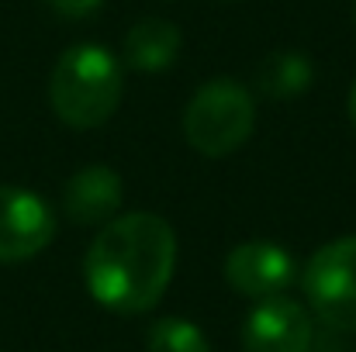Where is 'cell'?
Here are the masks:
<instances>
[{
  "mask_svg": "<svg viewBox=\"0 0 356 352\" xmlns=\"http://www.w3.org/2000/svg\"><path fill=\"white\" fill-rule=\"evenodd\" d=\"M177 269V235L149 211L118 215L94 235L83 255L90 297L115 315H145L159 304Z\"/></svg>",
  "mask_w": 356,
  "mask_h": 352,
  "instance_id": "cell-1",
  "label": "cell"
},
{
  "mask_svg": "<svg viewBox=\"0 0 356 352\" xmlns=\"http://www.w3.org/2000/svg\"><path fill=\"white\" fill-rule=\"evenodd\" d=\"M124 94L121 62L104 45H73L66 49L49 76V104L70 128H101L118 111Z\"/></svg>",
  "mask_w": 356,
  "mask_h": 352,
  "instance_id": "cell-2",
  "label": "cell"
},
{
  "mask_svg": "<svg viewBox=\"0 0 356 352\" xmlns=\"http://www.w3.org/2000/svg\"><path fill=\"white\" fill-rule=\"evenodd\" d=\"M252 124H256L252 94L229 76L208 80L184 111L187 142L201 156H211V159L229 156L238 145H245V138L252 135Z\"/></svg>",
  "mask_w": 356,
  "mask_h": 352,
  "instance_id": "cell-3",
  "label": "cell"
},
{
  "mask_svg": "<svg viewBox=\"0 0 356 352\" xmlns=\"http://www.w3.org/2000/svg\"><path fill=\"white\" fill-rule=\"evenodd\" d=\"M312 315L332 332H356V235L322 245L301 269Z\"/></svg>",
  "mask_w": 356,
  "mask_h": 352,
  "instance_id": "cell-4",
  "label": "cell"
},
{
  "mask_svg": "<svg viewBox=\"0 0 356 352\" xmlns=\"http://www.w3.org/2000/svg\"><path fill=\"white\" fill-rule=\"evenodd\" d=\"M56 235L52 208L24 190L0 183V262H24L38 255Z\"/></svg>",
  "mask_w": 356,
  "mask_h": 352,
  "instance_id": "cell-5",
  "label": "cell"
},
{
  "mask_svg": "<svg viewBox=\"0 0 356 352\" xmlns=\"http://www.w3.org/2000/svg\"><path fill=\"white\" fill-rule=\"evenodd\" d=\"M315 325L305 304L291 297L259 301L242 325V352H312Z\"/></svg>",
  "mask_w": 356,
  "mask_h": 352,
  "instance_id": "cell-6",
  "label": "cell"
},
{
  "mask_svg": "<svg viewBox=\"0 0 356 352\" xmlns=\"http://www.w3.org/2000/svg\"><path fill=\"white\" fill-rule=\"evenodd\" d=\"M294 276H298L294 255L284 245L266 242V238L242 242L225 259V280H229V287L236 294H242V297H252V301L280 297L294 283Z\"/></svg>",
  "mask_w": 356,
  "mask_h": 352,
  "instance_id": "cell-7",
  "label": "cell"
},
{
  "mask_svg": "<svg viewBox=\"0 0 356 352\" xmlns=\"http://www.w3.org/2000/svg\"><path fill=\"white\" fill-rule=\"evenodd\" d=\"M124 201V187L121 176L104 166V162H90L80 173H73L66 180L63 190V211L73 225L94 228V225H108L111 218H118V208Z\"/></svg>",
  "mask_w": 356,
  "mask_h": 352,
  "instance_id": "cell-8",
  "label": "cell"
},
{
  "mask_svg": "<svg viewBox=\"0 0 356 352\" xmlns=\"http://www.w3.org/2000/svg\"><path fill=\"white\" fill-rule=\"evenodd\" d=\"M180 45H184V35H180V28L173 21H166V17H142L124 35L121 56L138 73H159V69H170L177 62Z\"/></svg>",
  "mask_w": 356,
  "mask_h": 352,
  "instance_id": "cell-9",
  "label": "cell"
},
{
  "mask_svg": "<svg viewBox=\"0 0 356 352\" xmlns=\"http://www.w3.org/2000/svg\"><path fill=\"white\" fill-rule=\"evenodd\" d=\"M315 80V69L308 62L305 52H294V49H280V52H270L259 69H256V83L266 97H277V101H291V97H301Z\"/></svg>",
  "mask_w": 356,
  "mask_h": 352,
  "instance_id": "cell-10",
  "label": "cell"
},
{
  "mask_svg": "<svg viewBox=\"0 0 356 352\" xmlns=\"http://www.w3.org/2000/svg\"><path fill=\"white\" fill-rule=\"evenodd\" d=\"M145 352H211V342L187 318H159L149 328Z\"/></svg>",
  "mask_w": 356,
  "mask_h": 352,
  "instance_id": "cell-11",
  "label": "cell"
},
{
  "mask_svg": "<svg viewBox=\"0 0 356 352\" xmlns=\"http://www.w3.org/2000/svg\"><path fill=\"white\" fill-rule=\"evenodd\" d=\"M56 14H63V17H90L104 0H45Z\"/></svg>",
  "mask_w": 356,
  "mask_h": 352,
  "instance_id": "cell-12",
  "label": "cell"
},
{
  "mask_svg": "<svg viewBox=\"0 0 356 352\" xmlns=\"http://www.w3.org/2000/svg\"><path fill=\"white\" fill-rule=\"evenodd\" d=\"M346 111H350V124L356 128V83H353V90H350V101H346Z\"/></svg>",
  "mask_w": 356,
  "mask_h": 352,
  "instance_id": "cell-13",
  "label": "cell"
},
{
  "mask_svg": "<svg viewBox=\"0 0 356 352\" xmlns=\"http://www.w3.org/2000/svg\"><path fill=\"white\" fill-rule=\"evenodd\" d=\"M353 24H356V0H353Z\"/></svg>",
  "mask_w": 356,
  "mask_h": 352,
  "instance_id": "cell-14",
  "label": "cell"
}]
</instances>
